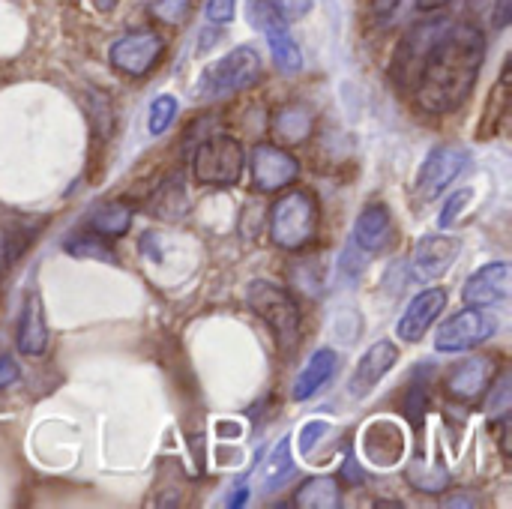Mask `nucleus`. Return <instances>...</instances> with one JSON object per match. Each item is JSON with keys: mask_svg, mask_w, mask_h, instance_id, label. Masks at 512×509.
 Masks as SVG:
<instances>
[{"mask_svg": "<svg viewBox=\"0 0 512 509\" xmlns=\"http://www.w3.org/2000/svg\"><path fill=\"white\" fill-rule=\"evenodd\" d=\"M246 300H249V309L270 327V333L282 351H291L300 342V306L285 288L255 279L249 285Z\"/></svg>", "mask_w": 512, "mask_h": 509, "instance_id": "3", "label": "nucleus"}, {"mask_svg": "<svg viewBox=\"0 0 512 509\" xmlns=\"http://www.w3.org/2000/svg\"><path fill=\"white\" fill-rule=\"evenodd\" d=\"M297 468H294V456H291V438H282L270 456H267V465H264V489L267 492H279L282 486H288L294 480Z\"/></svg>", "mask_w": 512, "mask_h": 509, "instance_id": "22", "label": "nucleus"}, {"mask_svg": "<svg viewBox=\"0 0 512 509\" xmlns=\"http://www.w3.org/2000/svg\"><path fill=\"white\" fill-rule=\"evenodd\" d=\"M261 78V54L252 45H237L216 63H210L201 72L198 96L201 99H225L240 90L255 87Z\"/></svg>", "mask_w": 512, "mask_h": 509, "instance_id": "4", "label": "nucleus"}, {"mask_svg": "<svg viewBox=\"0 0 512 509\" xmlns=\"http://www.w3.org/2000/svg\"><path fill=\"white\" fill-rule=\"evenodd\" d=\"M312 129H315V117L297 105H288V108L276 111V117H273V138L282 144H300L312 135Z\"/></svg>", "mask_w": 512, "mask_h": 509, "instance_id": "20", "label": "nucleus"}, {"mask_svg": "<svg viewBox=\"0 0 512 509\" xmlns=\"http://www.w3.org/2000/svg\"><path fill=\"white\" fill-rule=\"evenodd\" d=\"M459 249H462V243L456 237H447V234H429V237H423L414 246V255H411V267H414L417 279L420 282L441 279L453 267Z\"/></svg>", "mask_w": 512, "mask_h": 509, "instance_id": "13", "label": "nucleus"}, {"mask_svg": "<svg viewBox=\"0 0 512 509\" xmlns=\"http://www.w3.org/2000/svg\"><path fill=\"white\" fill-rule=\"evenodd\" d=\"M510 279L512 267L507 261H492L486 267H480L462 288V300L480 309L489 306H504L510 300Z\"/></svg>", "mask_w": 512, "mask_h": 509, "instance_id": "12", "label": "nucleus"}, {"mask_svg": "<svg viewBox=\"0 0 512 509\" xmlns=\"http://www.w3.org/2000/svg\"><path fill=\"white\" fill-rule=\"evenodd\" d=\"M318 219H321V210H318L315 195L306 192V189H291L270 207L267 231H270V240L279 249L297 252V249H303V246H309L315 240Z\"/></svg>", "mask_w": 512, "mask_h": 509, "instance_id": "2", "label": "nucleus"}, {"mask_svg": "<svg viewBox=\"0 0 512 509\" xmlns=\"http://www.w3.org/2000/svg\"><path fill=\"white\" fill-rule=\"evenodd\" d=\"M237 0H207V21L210 24H228L234 18Z\"/></svg>", "mask_w": 512, "mask_h": 509, "instance_id": "34", "label": "nucleus"}, {"mask_svg": "<svg viewBox=\"0 0 512 509\" xmlns=\"http://www.w3.org/2000/svg\"><path fill=\"white\" fill-rule=\"evenodd\" d=\"M450 21L447 18H435V21H423L417 27H411L399 48H396V57H393V78L402 84V87H414V78L420 72V63L423 57L429 54V48L435 45V39L444 33Z\"/></svg>", "mask_w": 512, "mask_h": 509, "instance_id": "10", "label": "nucleus"}, {"mask_svg": "<svg viewBox=\"0 0 512 509\" xmlns=\"http://www.w3.org/2000/svg\"><path fill=\"white\" fill-rule=\"evenodd\" d=\"M285 21H297V18H303L309 9H312V3L315 0H267Z\"/></svg>", "mask_w": 512, "mask_h": 509, "instance_id": "32", "label": "nucleus"}, {"mask_svg": "<svg viewBox=\"0 0 512 509\" xmlns=\"http://www.w3.org/2000/svg\"><path fill=\"white\" fill-rule=\"evenodd\" d=\"M192 3L195 0H153L150 3V15L156 21H165V24H180L189 15Z\"/></svg>", "mask_w": 512, "mask_h": 509, "instance_id": "28", "label": "nucleus"}, {"mask_svg": "<svg viewBox=\"0 0 512 509\" xmlns=\"http://www.w3.org/2000/svg\"><path fill=\"white\" fill-rule=\"evenodd\" d=\"M336 369H339V354H336L333 348L315 351V354L309 357V363L303 366V372L297 375V381H294V399H297V402L312 399L321 387H327V384L333 381Z\"/></svg>", "mask_w": 512, "mask_h": 509, "instance_id": "19", "label": "nucleus"}, {"mask_svg": "<svg viewBox=\"0 0 512 509\" xmlns=\"http://www.w3.org/2000/svg\"><path fill=\"white\" fill-rule=\"evenodd\" d=\"M15 381H18V363L9 354H3L0 357V390L12 387Z\"/></svg>", "mask_w": 512, "mask_h": 509, "instance_id": "35", "label": "nucleus"}, {"mask_svg": "<svg viewBox=\"0 0 512 509\" xmlns=\"http://www.w3.org/2000/svg\"><path fill=\"white\" fill-rule=\"evenodd\" d=\"M249 18H252V24L264 33L276 69L285 72V75L300 72V69H303V51H300L297 39H294L291 30H288V21L273 9L267 0H252V3H249Z\"/></svg>", "mask_w": 512, "mask_h": 509, "instance_id": "8", "label": "nucleus"}, {"mask_svg": "<svg viewBox=\"0 0 512 509\" xmlns=\"http://www.w3.org/2000/svg\"><path fill=\"white\" fill-rule=\"evenodd\" d=\"M18 351L24 357H42L48 348V327H45V309L39 294H27L21 318H18Z\"/></svg>", "mask_w": 512, "mask_h": 509, "instance_id": "18", "label": "nucleus"}, {"mask_svg": "<svg viewBox=\"0 0 512 509\" xmlns=\"http://www.w3.org/2000/svg\"><path fill=\"white\" fill-rule=\"evenodd\" d=\"M342 477H345L348 483H363V480H366V474H360V468H357L354 456H348V459H345V465H342Z\"/></svg>", "mask_w": 512, "mask_h": 509, "instance_id": "36", "label": "nucleus"}, {"mask_svg": "<svg viewBox=\"0 0 512 509\" xmlns=\"http://www.w3.org/2000/svg\"><path fill=\"white\" fill-rule=\"evenodd\" d=\"M492 372H495V363L489 357H468L465 363L453 366L444 387L453 399L459 402H474L480 399L489 384H492Z\"/></svg>", "mask_w": 512, "mask_h": 509, "instance_id": "16", "label": "nucleus"}, {"mask_svg": "<svg viewBox=\"0 0 512 509\" xmlns=\"http://www.w3.org/2000/svg\"><path fill=\"white\" fill-rule=\"evenodd\" d=\"M243 168H246V153H243L240 141L225 132H213L207 141L198 144V150L192 156L195 180L201 186H213V189H228V186L240 183Z\"/></svg>", "mask_w": 512, "mask_h": 509, "instance_id": "5", "label": "nucleus"}, {"mask_svg": "<svg viewBox=\"0 0 512 509\" xmlns=\"http://www.w3.org/2000/svg\"><path fill=\"white\" fill-rule=\"evenodd\" d=\"M450 0H414L417 12H435V9H444Z\"/></svg>", "mask_w": 512, "mask_h": 509, "instance_id": "39", "label": "nucleus"}, {"mask_svg": "<svg viewBox=\"0 0 512 509\" xmlns=\"http://www.w3.org/2000/svg\"><path fill=\"white\" fill-rule=\"evenodd\" d=\"M162 54H165V39L153 27H138V30L123 33L120 39H114L108 60L117 72H123L129 78H141L159 66Z\"/></svg>", "mask_w": 512, "mask_h": 509, "instance_id": "7", "label": "nucleus"}, {"mask_svg": "<svg viewBox=\"0 0 512 509\" xmlns=\"http://www.w3.org/2000/svg\"><path fill=\"white\" fill-rule=\"evenodd\" d=\"M132 225V207L120 204V201H108V204H99L93 213H90V228L99 234V237H123Z\"/></svg>", "mask_w": 512, "mask_h": 509, "instance_id": "23", "label": "nucleus"}, {"mask_svg": "<svg viewBox=\"0 0 512 509\" xmlns=\"http://www.w3.org/2000/svg\"><path fill=\"white\" fill-rule=\"evenodd\" d=\"M399 3H402V0H375V12H378V15H393Z\"/></svg>", "mask_w": 512, "mask_h": 509, "instance_id": "41", "label": "nucleus"}, {"mask_svg": "<svg viewBox=\"0 0 512 509\" xmlns=\"http://www.w3.org/2000/svg\"><path fill=\"white\" fill-rule=\"evenodd\" d=\"M246 501H249V486H246V483H240V486L234 489V495H231L225 504H228L231 509H237V507H243Z\"/></svg>", "mask_w": 512, "mask_h": 509, "instance_id": "38", "label": "nucleus"}, {"mask_svg": "<svg viewBox=\"0 0 512 509\" xmlns=\"http://www.w3.org/2000/svg\"><path fill=\"white\" fill-rule=\"evenodd\" d=\"M294 504L303 509L339 507L342 498H339V483H336V477H312V480H306V483L297 489Z\"/></svg>", "mask_w": 512, "mask_h": 509, "instance_id": "21", "label": "nucleus"}, {"mask_svg": "<svg viewBox=\"0 0 512 509\" xmlns=\"http://www.w3.org/2000/svg\"><path fill=\"white\" fill-rule=\"evenodd\" d=\"M512 18V0H498L495 6V27H507Z\"/></svg>", "mask_w": 512, "mask_h": 509, "instance_id": "37", "label": "nucleus"}, {"mask_svg": "<svg viewBox=\"0 0 512 509\" xmlns=\"http://www.w3.org/2000/svg\"><path fill=\"white\" fill-rule=\"evenodd\" d=\"M63 249L72 255V258H93V261H111L114 264V252L108 249V243L93 231H78L72 237H66Z\"/></svg>", "mask_w": 512, "mask_h": 509, "instance_id": "25", "label": "nucleus"}, {"mask_svg": "<svg viewBox=\"0 0 512 509\" xmlns=\"http://www.w3.org/2000/svg\"><path fill=\"white\" fill-rule=\"evenodd\" d=\"M249 168H252V186L264 195L288 189L300 174V162L279 144H258L252 150Z\"/></svg>", "mask_w": 512, "mask_h": 509, "instance_id": "9", "label": "nucleus"}, {"mask_svg": "<svg viewBox=\"0 0 512 509\" xmlns=\"http://www.w3.org/2000/svg\"><path fill=\"white\" fill-rule=\"evenodd\" d=\"M174 117H177V99H174V96H156L153 105H150V117H147L150 135H153V138L162 135V132L174 123Z\"/></svg>", "mask_w": 512, "mask_h": 509, "instance_id": "27", "label": "nucleus"}, {"mask_svg": "<svg viewBox=\"0 0 512 509\" xmlns=\"http://www.w3.org/2000/svg\"><path fill=\"white\" fill-rule=\"evenodd\" d=\"M327 423H321V420H312V423H306L303 426V432H300V438H297V447H300V453H312V447L327 435Z\"/></svg>", "mask_w": 512, "mask_h": 509, "instance_id": "33", "label": "nucleus"}, {"mask_svg": "<svg viewBox=\"0 0 512 509\" xmlns=\"http://www.w3.org/2000/svg\"><path fill=\"white\" fill-rule=\"evenodd\" d=\"M396 363H399V348H396L390 339L375 342V345L360 357V363H357V369H354V375H351V381H348V393H351L354 399H366V396L384 381V375H387Z\"/></svg>", "mask_w": 512, "mask_h": 509, "instance_id": "14", "label": "nucleus"}, {"mask_svg": "<svg viewBox=\"0 0 512 509\" xmlns=\"http://www.w3.org/2000/svg\"><path fill=\"white\" fill-rule=\"evenodd\" d=\"M444 306H447V291L444 288H429V291L417 294L411 300V306L405 309V315L399 318V327H396L399 339L408 342V345L420 342L429 333V327L441 318Z\"/></svg>", "mask_w": 512, "mask_h": 509, "instance_id": "15", "label": "nucleus"}, {"mask_svg": "<svg viewBox=\"0 0 512 509\" xmlns=\"http://www.w3.org/2000/svg\"><path fill=\"white\" fill-rule=\"evenodd\" d=\"M498 333V321L495 315H489L480 306H468L456 315H450L435 336V348L441 354H465L483 342H489Z\"/></svg>", "mask_w": 512, "mask_h": 509, "instance_id": "6", "label": "nucleus"}, {"mask_svg": "<svg viewBox=\"0 0 512 509\" xmlns=\"http://www.w3.org/2000/svg\"><path fill=\"white\" fill-rule=\"evenodd\" d=\"M93 3H96V9H99V12H111L120 0H93Z\"/></svg>", "mask_w": 512, "mask_h": 509, "instance_id": "42", "label": "nucleus"}, {"mask_svg": "<svg viewBox=\"0 0 512 509\" xmlns=\"http://www.w3.org/2000/svg\"><path fill=\"white\" fill-rule=\"evenodd\" d=\"M408 480H411V486H417L426 495H441L450 486V474L444 468H426L420 462L408 471Z\"/></svg>", "mask_w": 512, "mask_h": 509, "instance_id": "26", "label": "nucleus"}, {"mask_svg": "<svg viewBox=\"0 0 512 509\" xmlns=\"http://www.w3.org/2000/svg\"><path fill=\"white\" fill-rule=\"evenodd\" d=\"M489 414L492 417L510 414V375H501L498 384H489Z\"/></svg>", "mask_w": 512, "mask_h": 509, "instance_id": "29", "label": "nucleus"}, {"mask_svg": "<svg viewBox=\"0 0 512 509\" xmlns=\"http://www.w3.org/2000/svg\"><path fill=\"white\" fill-rule=\"evenodd\" d=\"M186 207H189V201H186L183 177H180V174L171 177V180H165V183L159 186V192L153 195V201H150V213H156L159 219H168V222L183 219V216H186Z\"/></svg>", "mask_w": 512, "mask_h": 509, "instance_id": "24", "label": "nucleus"}, {"mask_svg": "<svg viewBox=\"0 0 512 509\" xmlns=\"http://www.w3.org/2000/svg\"><path fill=\"white\" fill-rule=\"evenodd\" d=\"M393 240V216L384 204H369L354 222V246L366 255H378Z\"/></svg>", "mask_w": 512, "mask_h": 509, "instance_id": "17", "label": "nucleus"}, {"mask_svg": "<svg viewBox=\"0 0 512 509\" xmlns=\"http://www.w3.org/2000/svg\"><path fill=\"white\" fill-rule=\"evenodd\" d=\"M468 201H471V192H468V189H462V192L450 195V198H447V204H444V210H441V216H438V228H441V231H444V228H450V225L465 213Z\"/></svg>", "mask_w": 512, "mask_h": 509, "instance_id": "30", "label": "nucleus"}, {"mask_svg": "<svg viewBox=\"0 0 512 509\" xmlns=\"http://www.w3.org/2000/svg\"><path fill=\"white\" fill-rule=\"evenodd\" d=\"M465 165H468V153H465V150L450 147V144L435 147V150L423 159V165H420V171H417V183H414L417 198H420V201L438 198V195L465 171Z\"/></svg>", "mask_w": 512, "mask_h": 509, "instance_id": "11", "label": "nucleus"}, {"mask_svg": "<svg viewBox=\"0 0 512 509\" xmlns=\"http://www.w3.org/2000/svg\"><path fill=\"white\" fill-rule=\"evenodd\" d=\"M486 57V36L474 24H447L420 63L414 102L426 114L456 111L474 90Z\"/></svg>", "mask_w": 512, "mask_h": 509, "instance_id": "1", "label": "nucleus"}, {"mask_svg": "<svg viewBox=\"0 0 512 509\" xmlns=\"http://www.w3.org/2000/svg\"><path fill=\"white\" fill-rule=\"evenodd\" d=\"M426 402H429V390H426V384L420 381V384H414V387H411L408 402H405V414H408V420H411L414 426H420V423H423Z\"/></svg>", "mask_w": 512, "mask_h": 509, "instance_id": "31", "label": "nucleus"}, {"mask_svg": "<svg viewBox=\"0 0 512 509\" xmlns=\"http://www.w3.org/2000/svg\"><path fill=\"white\" fill-rule=\"evenodd\" d=\"M240 432H243V429H240L234 420H225V423H219V435H222V438H240Z\"/></svg>", "mask_w": 512, "mask_h": 509, "instance_id": "40", "label": "nucleus"}]
</instances>
